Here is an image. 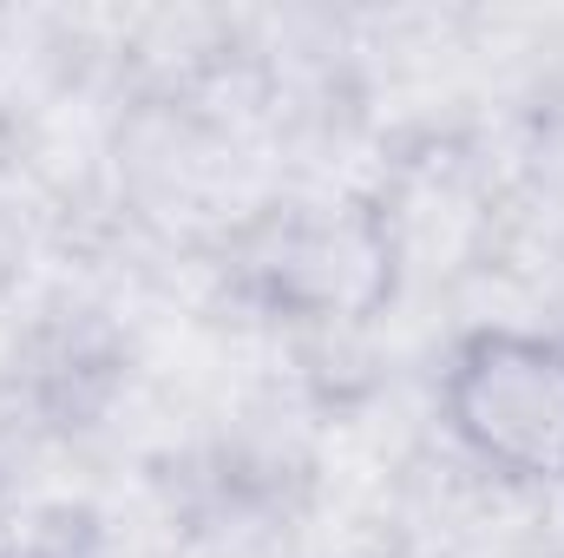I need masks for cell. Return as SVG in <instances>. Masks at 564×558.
I'll return each instance as SVG.
<instances>
[{"label": "cell", "instance_id": "cell-1", "mask_svg": "<svg viewBox=\"0 0 564 558\" xmlns=\"http://www.w3.org/2000/svg\"><path fill=\"white\" fill-rule=\"evenodd\" d=\"M440 415L453 440L512 486H564V335L479 322L446 348Z\"/></svg>", "mask_w": 564, "mask_h": 558}]
</instances>
